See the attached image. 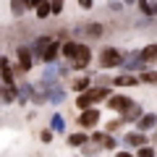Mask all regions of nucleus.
Returning <instances> with one entry per match:
<instances>
[{"instance_id":"19","label":"nucleus","mask_w":157,"mask_h":157,"mask_svg":"<svg viewBox=\"0 0 157 157\" xmlns=\"http://www.w3.org/2000/svg\"><path fill=\"white\" fill-rule=\"evenodd\" d=\"M34 13H37V21H45V18H50V16H52V11H50V0H42V3H37V6H34Z\"/></svg>"},{"instance_id":"24","label":"nucleus","mask_w":157,"mask_h":157,"mask_svg":"<svg viewBox=\"0 0 157 157\" xmlns=\"http://www.w3.org/2000/svg\"><path fill=\"white\" fill-rule=\"evenodd\" d=\"M121 128H123V118H113V121H107V123H105L107 134H118Z\"/></svg>"},{"instance_id":"20","label":"nucleus","mask_w":157,"mask_h":157,"mask_svg":"<svg viewBox=\"0 0 157 157\" xmlns=\"http://www.w3.org/2000/svg\"><path fill=\"white\" fill-rule=\"evenodd\" d=\"M100 147H102V152H115L118 149V141H115V136L113 134H102V141H100Z\"/></svg>"},{"instance_id":"30","label":"nucleus","mask_w":157,"mask_h":157,"mask_svg":"<svg viewBox=\"0 0 157 157\" xmlns=\"http://www.w3.org/2000/svg\"><path fill=\"white\" fill-rule=\"evenodd\" d=\"M37 3H42V0H26V8H29V11H34V6H37Z\"/></svg>"},{"instance_id":"21","label":"nucleus","mask_w":157,"mask_h":157,"mask_svg":"<svg viewBox=\"0 0 157 157\" xmlns=\"http://www.w3.org/2000/svg\"><path fill=\"white\" fill-rule=\"evenodd\" d=\"M26 11H29V8H26V0H11V13L16 18H21Z\"/></svg>"},{"instance_id":"10","label":"nucleus","mask_w":157,"mask_h":157,"mask_svg":"<svg viewBox=\"0 0 157 157\" xmlns=\"http://www.w3.org/2000/svg\"><path fill=\"white\" fill-rule=\"evenodd\" d=\"M131 102H134V100H131V97H126V94H110V97H107V107H110V110H115V113H123Z\"/></svg>"},{"instance_id":"18","label":"nucleus","mask_w":157,"mask_h":157,"mask_svg":"<svg viewBox=\"0 0 157 157\" xmlns=\"http://www.w3.org/2000/svg\"><path fill=\"white\" fill-rule=\"evenodd\" d=\"M68 86H71V92H76V94H78V92H84V89H89V86H92V78L89 76H76Z\"/></svg>"},{"instance_id":"5","label":"nucleus","mask_w":157,"mask_h":157,"mask_svg":"<svg viewBox=\"0 0 157 157\" xmlns=\"http://www.w3.org/2000/svg\"><path fill=\"white\" fill-rule=\"evenodd\" d=\"M92 47L86 45V42H78V50H76V55H73V60H71V68L73 71H86V68L92 66Z\"/></svg>"},{"instance_id":"11","label":"nucleus","mask_w":157,"mask_h":157,"mask_svg":"<svg viewBox=\"0 0 157 157\" xmlns=\"http://www.w3.org/2000/svg\"><path fill=\"white\" fill-rule=\"evenodd\" d=\"M86 141H89V134H86L84 128H78L76 134H68V136H66V144L71 147V149H81Z\"/></svg>"},{"instance_id":"31","label":"nucleus","mask_w":157,"mask_h":157,"mask_svg":"<svg viewBox=\"0 0 157 157\" xmlns=\"http://www.w3.org/2000/svg\"><path fill=\"white\" fill-rule=\"evenodd\" d=\"M149 141H152V144H157V126L152 128V136H149Z\"/></svg>"},{"instance_id":"1","label":"nucleus","mask_w":157,"mask_h":157,"mask_svg":"<svg viewBox=\"0 0 157 157\" xmlns=\"http://www.w3.org/2000/svg\"><path fill=\"white\" fill-rule=\"evenodd\" d=\"M110 97V86H105V84H92L89 89H84V92H78V97H76V107L78 110H86V107H94L97 102H102V100H107Z\"/></svg>"},{"instance_id":"28","label":"nucleus","mask_w":157,"mask_h":157,"mask_svg":"<svg viewBox=\"0 0 157 157\" xmlns=\"http://www.w3.org/2000/svg\"><path fill=\"white\" fill-rule=\"evenodd\" d=\"M52 139H55V131L52 128H42L39 131V141H42V144H50Z\"/></svg>"},{"instance_id":"22","label":"nucleus","mask_w":157,"mask_h":157,"mask_svg":"<svg viewBox=\"0 0 157 157\" xmlns=\"http://www.w3.org/2000/svg\"><path fill=\"white\" fill-rule=\"evenodd\" d=\"M50 128L55 131V134H63V131H66V121H63L60 113H55V115L50 118Z\"/></svg>"},{"instance_id":"3","label":"nucleus","mask_w":157,"mask_h":157,"mask_svg":"<svg viewBox=\"0 0 157 157\" xmlns=\"http://www.w3.org/2000/svg\"><path fill=\"white\" fill-rule=\"evenodd\" d=\"M126 60V52L118 47H102L100 50V68H121Z\"/></svg>"},{"instance_id":"2","label":"nucleus","mask_w":157,"mask_h":157,"mask_svg":"<svg viewBox=\"0 0 157 157\" xmlns=\"http://www.w3.org/2000/svg\"><path fill=\"white\" fill-rule=\"evenodd\" d=\"M76 123H78V128H84V131H94L97 126L102 123V113H100V107H86V110H78Z\"/></svg>"},{"instance_id":"14","label":"nucleus","mask_w":157,"mask_h":157,"mask_svg":"<svg viewBox=\"0 0 157 157\" xmlns=\"http://www.w3.org/2000/svg\"><path fill=\"white\" fill-rule=\"evenodd\" d=\"M134 126H136L139 131H152V128L157 126V115H155V113H141V118L136 121Z\"/></svg>"},{"instance_id":"8","label":"nucleus","mask_w":157,"mask_h":157,"mask_svg":"<svg viewBox=\"0 0 157 157\" xmlns=\"http://www.w3.org/2000/svg\"><path fill=\"white\" fill-rule=\"evenodd\" d=\"M0 84H16V71L8 58H0Z\"/></svg>"},{"instance_id":"17","label":"nucleus","mask_w":157,"mask_h":157,"mask_svg":"<svg viewBox=\"0 0 157 157\" xmlns=\"http://www.w3.org/2000/svg\"><path fill=\"white\" fill-rule=\"evenodd\" d=\"M139 84L157 86V71H155V68H141V71H139Z\"/></svg>"},{"instance_id":"15","label":"nucleus","mask_w":157,"mask_h":157,"mask_svg":"<svg viewBox=\"0 0 157 157\" xmlns=\"http://www.w3.org/2000/svg\"><path fill=\"white\" fill-rule=\"evenodd\" d=\"M50 39L52 37H47V34H42V37H37L32 42V55H34V60H39V58H42V52H45V47L50 45Z\"/></svg>"},{"instance_id":"7","label":"nucleus","mask_w":157,"mask_h":157,"mask_svg":"<svg viewBox=\"0 0 157 157\" xmlns=\"http://www.w3.org/2000/svg\"><path fill=\"white\" fill-rule=\"evenodd\" d=\"M58 55H60V39H50V45L45 47V52H42V58H39V63L52 66V63L58 60Z\"/></svg>"},{"instance_id":"32","label":"nucleus","mask_w":157,"mask_h":157,"mask_svg":"<svg viewBox=\"0 0 157 157\" xmlns=\"http://www.w3.org/2000/svg\"><path fill=\"white\" fill-rule=\"evenodd\" d=\"M152 16H157V3H152Z\"/></svg>"},{"instance_id":"6","label":"nucleus","mask_w":157,"mask_h":157,"mask_svg":"<svg viewBox=\"0 0 157 157\" xmlns=\"http://www.w3.org/2000/svg\"><path fill=\"white\" fill-rule=\"evenodd\" d=\"M123 144H128V147H134V149H139V147H144V144H149V136H147V131H128V134H123Z\"/></svg>"},{"instance_id":"34","label":"nucleus","mask_w":157,"mask_h":157,"mask_svg":"<svg viewBox=\"0 0 157 157\" xmlns=\"http://www.w3.org/2000/svg\"><path fill=\"white\" fill-rule=\"evenodd\" d=\"M0 58H3V55H0Z\"/></svg>"},{"instance_id":"25","label":"nucleus","mask_w":157,"mask_h":157,"mask_svg":"<svg viewBox=\"0 0 157 157\" xmlns=\"http://www.w3.org/2000/svg\"><path fill=\"white\" fill-rule=\"evenodd\" d=\"M136 6H139L141 13H144V18H155V16H152V3H149V0H136Z\"/></svg>"},{"instance_id":"27","label":"nucleus","mask_w":157,"mask_h":157,"mask_svg":"<svg viewBox=\"0 0 157 157\" xmlns=\"http://www.w3.org/2000/svg\"><path fill=\"white\" fill-rule=\"evenodd\" d=\"M63 8H66V0H50V11H52V16H60Z\"/></svg>"},{"instance_id":"16","label":"nucleus","mask_w":157,"mask_h":157,"mask_svg":"<svg viewBox=\"0 0 157 157\" xmlns=\"http://www.w3.org/2000/svg\"><path fill=\"white\" fill-rule=\"evenodd\" d=\"M76 50H78V39H68V42H60V55L66 58L68 63L73 60V55H76Z\"/></svg>"},{"instance_id":"33","label":"nucleus","mask_w":157,"mask_h":157,"mask_svg":"<svg viewBox=\"0 0 157 157\" xmlns=\"http://www.w3.org/2000/svg\"><path fill=\"white\" fill-rule=\"evenodd\" d=\"M123 3H136V0H123Z\"/></svg>"},{"instance_id":"9","label":"nucleus","mask_w":157,"mask_h":157,"mask_svg":"<svg viewBox=\"0 0 157 157\" xmlns=\"http://www.w3.org/2000/svg\"><path fill=\"white\" fill-rule=\"evenodd\" d=\"M136 84H139V73H131V71H123V73H118V76L113 78V86H121V89L136 86Z\"/></svg>"},{"instance_id":"26","label":"nucleus","mask_w":157,"mask_h":157,"mask_svg":"<svg viewBox=\"0 0 157 157\" xmlns=\"http://www.w3.org/2000/svg\"><path fill=\"white\" fill-rule=\"evenodd\" d=\"M136 155H139V157H155V155H157V149L152 147V141H149V144L139 147V149H136Z\"/></svg>"},{"instance_id":"4","label":"nucleus","mask_w":157,"mask_h":157,"mask_svg":"<svg viewBox=\"0 0 157 157\" xmlns=\"http://www.w3.org/2000/svg\"><path fill=\"white\" fill-rule=\"evenodd\" d=\"M34 68V55H32V47H16V63H13V71L16 76H24Z\"/></svg>"},{"instance_id":"29","label":"nucleus","mask_w":157,"mask_h":157,"mask_svg":"<svg viewBox=\"0 0 157 157\" xmlns=\"http://www.w3.org/2000/svg\"><path fill=\"white\" fill-rule=\"evenodd\" d=\"M76 3H78L81 11H92V8H94V0H76Z\"/></svg>"},{"instance_id":"13","label":"nucleus","mask_w":157,"mask_h":157,"mask_svg":"<svg viewBox=\"0 0 157 157\" xmlns=\"http://www.w3.org/2000/svg\"><path fill=\"white\" fill-rule=\"evenodd\" d=\"M139 55H141V60H144L147 66H155V63H157V42L144 45V47L139 50Z\"/></svg>"},{"instance_id":"23","label":"nucleus","mask_w":157,"mask_h":157,"mask_svg":"<svg viewBox=\"0 0 157 157\" xmlns=\"http://www.w3.org/2000/svg\"><path fill=\"white\" fill-rule=\"evenodd\" d=\"M102 34H105L102 24H86V37H89V39H100Z\"/></svg>"},{"instance_id":"12","label":"nucleus","mask_w":157,"mask_h":157,"mask_svg":"<svg viewBox=\"0 0 157 157\" xmlns=\"http://www.w3.org/2000/svg\"><path fill=\"white\" fill-rule=\"evenodd\" d=\"M141 113H144V110H141L139 102H131V105L121 113V118H123V123H136V121L141 118Z\"/></svg>"}]
</instances>
